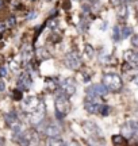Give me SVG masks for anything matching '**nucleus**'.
Wrapping results in <instances>:
<instances>
[{"instance_id": "obj_1", "label": "nucleus", "mask_w": 138, "mask_h": 146, "mask_svg": "<svg viewBox=\"0 0 138 146\" xmlns=\"http://www.w3.org/2000/svg\"><path fill=\"white\" fill-rule=\"evenodd\" d=\"M102 83L104 84L106 88L108 91H111V92H119L123 87L122 78L117 73H107V74H104Z\"/></svg>"}, {"instance_id": "obj_2", "label": "nucleus", "mask_w": 138, "mask_h": 146, "mask_svg": "<svg viewBox=\"0 0 138 146\" xmlns=\"http://www.w3.org/2000/svg\"><path fill=\"white\" fill-rule=\"evenodd\" d=\"M56 116L58 119L65 118V115L70 111V102H69V96L64 95L62 92L56 98Z\"/></svg>"}, {"instance_id": "obj_3", "label": "nucleus", "mask_w": 138, "mask_h": 146, "mask_svg": "<svg viewBox=\"0 0 138 146\" xmlns=\"http://www.w3.org/2000/svg\"><path fill=\"white\" fill-rule=\"evenodd\" d=\"M102 103L99 98H94V96H87V99L84 102V107L85 110L91 112V114H100V108H102Z\"/></svg>"}, {"instance_id": "obj_4", "label": "nucleus", "mask_w": 138, "mask_h": 146, "mask_svg": "<svg viewBox=\"0 0 138 146\" xmlns=\"http://www.w3.org/2000/svg\"><path fill=\"white\" fill-rule=\"evenodd\" d=\"M64 62L69 69L76 70V69H79L81 66V58H80V56L76 52H70L65 56Z\"/></svg>"}, {"instance_id": "obj_5", "label": "nucleus", "mask_w": 138, "mask_h": 146, "mask_svg": "<svg viewBox=\"0 0 138 146\" xmlns=\"http://www.w3.org/2000/svg\"><path fill=\"white\" fill-rule=\"evenodd\" d=\"M60 89L61 92L66 96H72V95L76 94V81H74L72 77H68V78H64L61 83H60Z\"/></svg>"}, {"instance_id": "obj_6", "label": "nucleus", "mask_w": 138, "mask_h": 146, "mask_svg": "<svg viewBox=\"0 0 138 146\" xmlns=\"http://www.w3.org/2000/svg\"><path fill=\"white\" fill-rule=\"evenodd\" d=\"M108 89L106 88V85L102 83V84H94V85H90L87 87L85 89V94L87 96H94V98H102L107 94Z\"/></svg>"}, {"instance_id": "obj_7", "label": "nucleus", "mask_w": 138, "mask_h": 146, "mask_svg": "<svg viewBox=\"0 0 138 146\" xmlns=\"http://www.w3.org/2000/svg\"><path fill=\"white\" fill-rule=\"evenodd\" d=\"M125 60L129 64V66L138 69V52L134 50H126L125 52Z\"/></svg>"}, {"instance_id": "obj_8", "label": "nucleus", "mask_w": 138, "mask_h": 146, "mask_svg": "<svg viewBox=\"0 0 138 146\" xmlns=\"http://www.w3.org/2000/svg\"><path fill=\"white\" fill-rule=\"evenodd\" d=\"M45 135L48 138H57V137L61 135V127L58 125L50 123L45 127Z\"/></svg>"}, {"instance_id": "obj_9", "label": "nucleus", "mask_w": 138, "mask_h": 146, "mask_svg": "<svg viewBox=\"0 0 138 146\" xmlns=\"http://www.w3.org/2000/svg\"><path fill=\"white\" fill-rule=\"evenodd\" d=\"M31 77L29 76V73H23L21 77H19V80H18V87L22 89V91H26V89H29L30 87H31Z\"/></svg>"}, {"instance_id": "obj_10", "label": "nucleus", "mask_w": 138, "mask_h": 146, "mask_svg": "<svg viewBox=\"0 0 138 146\" xmlns=\"http://www.w3.org/2000/svg\"><path fill=\"white\" fill-rule=\"evenodd\" d=\"M39 106H41V103H39V100H38L37 98H34V96H33V98H27L26 103H25V110H26V111H31V112H34Z\"/></svg>"}, {"instance_id": "obj_11", "label": "nucleus", "mask_w": 138, "mask_h": 146, "mask_svg": "<svg viewBox=\"0 0 138 146\" xmlns=\"http://www.w3.org/2000/svg\"><path fill=\"white\" fill-rule=\"evenodd\" d=\"M84 129L87 133H90L91 135H100L102 131L99 129V126L94 123V122H85L84 123Z\"/></svg>"}, {"instance_id": "obj_12", "label": "nucleus", "mask_w": 138, "mask_h": 146, "mask_svg": "<svg viewBox=\"0 0 138 146\" xmlns=\"http://www.w3.org/2000/svg\"><path fill=\"white\" fill-rule=\"evenodd\" d=\"M112 141L115 145H126L127 143V138H123L122 135H115L112 138Z\"/></svg>"}, {"instance_id": "obj_13", "label": "nucleus", "mask_w": 138, "mask_h": 146, "mask_svg": "<svg viewBox=\"0 0 138 146\" xmlns=\"http://www.w3.org/2000/svg\"><path fill=\"white\" fill-rule=\"evenodd\" d=\"M118 14H119V16H121L122 19H125V18L127 16V10H126V7L122 4L118 5Z\"/></svg>"}, {"instance_id": "obj_14", "label": "nucleus", "mask_w": 138, "mask_h": 146, "mask_svg": "<svg viewBox=\"0 0 138 146\" xmlns=\"http://www.w3.org/2000/svg\"><path fill=\"white\" fill-rule=\"evenodd\" d=\"M16 119H18V118H16V114H15V112H11V114H7V115H5V122H7L8 125L14 123Z\"/></svg>"}, {"instance_id": "obj_15", "label": "nucleus", "mask_w": 138, "mask_h": 146, "mask_svg": "<svg viewBox=\"0 0 138 146\" xmlns=\"http://www.w3.org/2000/svg\"><path fill=\"white\" fill-rule=\"evenodd\" d=\"M121 38H122V35H121V29L118 26H115L114 27V41L118 42Z\"/></svg>"}, {"instance_id": "obj_16", "label": "nucleus", "mask_w": 138, "mask_h": 146, "mask_svg": "<svg viewBox=\"0 0 138 146\" xmlns=\"http://www.w3.org/2000/svg\"><path fill=\"white\" fill-rule=\"evenodd\" d=\"M49 145H65V142L58 139V137L57 138H49Z\"/></svg>"}, {"instance_id": "obj_17", "label": "nucleus", "mask_w": 138, "mask_h": 146, "mask_svg": "<svg viewBox=\"0 0 138 146\" xmlns=\"http://www.w3.org/2000/svg\"><path fill=\"white\" fill-rule=\"evenodd\" d=\"M131 33H133L131 27H125L122 30V38H127L129 35H131Z\"/></svg>"}, {"instance_id": "obj_18", "label": "nucleus", "mask_w": 138, "mask_h": 146, "mask_svg": "<svg viewBox=\"0 0 138 146\" xmlns=\"http://www.w3.org/2000/svg\"><path fill=\"white\" fill-rule=\"evenodd\" d=\"M12 95H14V99L15 100H21L22 99V89L21 88L15 89V91L12 92Z\"/></svg>"}, {"instance_id": "obj_19", "label": "nucleus", "mask_w": 138, "mask_h": 146, "mask_svg": "<svg viewBox=\"0 0 138 146\" xmlns=\"http://www.w3.org/2000/svg\"><path fill=\"white\" fill-rule=\"evenodd\" d=\"M108 111H110V108H108V106L103 104L100 108V115H103V116H106L107 114H108Z\"/></svg>"}, {"instance_id": "obj_20", "label": "nucleus", "mask_w": 138, "mask_h": 146, "mask_svg": "<svg viewBox=\"0 0 138 146\" xmlns=\"http://www.w3.org/2000/svg\"><path fill=\"white\" fill-rule=\"evenodd\" d=\"M131 43H133V46H135L138 49V35H134L131 38Z\"/></svg>"}, {"instance_id": "obj_21", "label": "nucleus", "mask_w": 138, "mask_h": 146, "mask_svg": "<svg viewBox=\"0 0 138 146\" xmlns=\"http://www.w3.org/2000/svg\"><path fill=\"white\" fill-rule=\"evenodd\" d=\"M14 25H15V18L11 16V18H8V26H14Z\"/></svg>"}, {"instance_id": "obj_22", "label": "nucleus", "mask_w": 138, "mask_h": 146, "mask_svg": "<svg viewBox=\"0 0 138 146\" xmlns=\"http://www.w3.org/2000/svg\"><path fill=\"white\" fill-rule=\"evenodd\" d=\"M4 89H5V83L3 80H0V92H4Z\"/></svg>"}, {"instance_id": "obj_23", "label": "nucleus", "mask_w": 138, "mask_h": 146, "mask_svg": "<svg viewBox=\"0 0 138 146\" xmlns=\"http://www.w3.org/2000/svg\"><path fill=\"white\" fill-rule=\"evenodd\" d=\"M0 76H7V69L0 68Z\"/></svg>"}, {"instance_id": "obj_24", "label": "nucleus", "mask_w": 138, "mask_h": 146, "mask_svg": "<svg viewBox=\"0 0 138 146\" xmlns=\"http://www.w3.org/2000/svg\"><path fill=\"white\" fill-rule=\"evenodd\" d=\"M35 16V12H33V14H30V15L27 16V19H31V18H34Z\"/></svg>"}, {"instance_id": "obj_25", "label": "nucleus", "mask_w": 138, "mask_h": 146, "mask_svg": "<svg viewBox=\"0 0 138 146\" xmlns=\"http://www.w3.org/2000/svg\"><path fill=\"white\" fill-rule=\"evenodd\" d=\"M133 81H134V84H135V85H138V76H137V77H135V78H134Z\"/></svg>"}, {"instance_id": "obj_26", "label": "nucleus", "mask_w": 138, "mask_h": 146, "mask_svg": "<svg viewBox=\"0 0 138 146\" xmlns=\"http://www.w3.org/2000/svg\"><path fill=\"white\" fill-rule=\"evenodd\" d=\"M3 143H4V138H1V137H0V145H3Z\"/></svg>"}, {"instance_id": "obj_27", "label": "nucleus", "mask_w": 138, "mask_h": 146, "mask_svg": "<svg viewBox=\"0 0 138 146\" xmlns=\"http://www.w3.org/2000/svg\"><path fill=\"white\" fill-rule=\"evenodd\" d=\"M3 3H4V0H0V7L3 5Z\"/></svg>"}, {"instance_id": "obj_28", "label": "nucleus", "mask_w": 138, "mask_h": 146, "mask_svg": "<svg viewBox=\"0 0 138 146\" xmlns=\"http://www.w3.org/2000/svg\"><path fill=\"white\" fill-rule=\"evenodd\" d=\"M125 1H130V3H133V1H135V0H125Z\"/></svg>"}]
</instances>
